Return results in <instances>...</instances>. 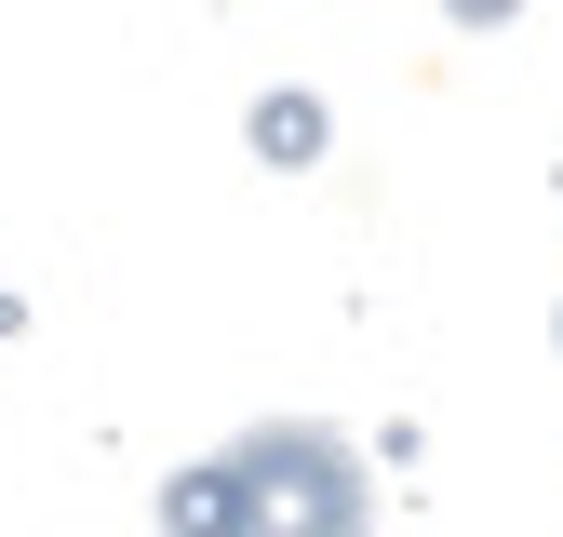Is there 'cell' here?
Masks as SVG:
<instances>
[{
  "label": "cell",
  "instance_id": "1",
  "mask_svg": "<svg viewBox=\"0 0 563 537\" xmlns=\"http://www.w3.org/2000/svg\"><path fill=\"white\" fill-rule=\"evenodd\" d=\"M175 537H363V470L335 430H255L175 484Z\"/></svg>",
  "mask_w": 563,
  "mask_h": 537
}]
</instances>
